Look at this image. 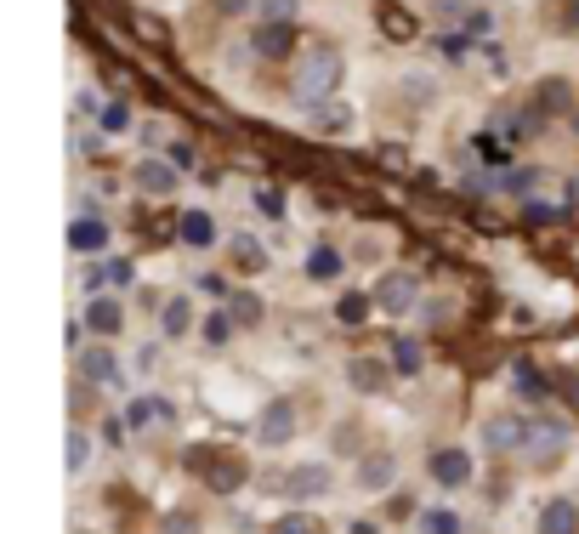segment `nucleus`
<instances>
[{"label": "nucleus", "instance_id": "5", "mask_svg": "<svg viewBox=\"0 0 579 534\" xmlns=\"http://www.w3.org/2000/svg\"><path fill=\"white\" fill-rule=\"evenodd\" d=\"M415 296H421V285H415L409 273H386L381 290H375V307H386V313H409Z\"/></svg>", "mask_w": 579, "mask_h": 534}, {"label": "nucleus", "instance_id": "24", "mask_svg": "<svg viewBox=\"0 0 579 534\" xmlns=\"http://www.w3.org/2000/svg\"><path fill=\"white\" fill-rule=\"evenodd\" d=\"M273 534H324V529H318V517H279V523H273Z\"/></svg>", "mask_w": 579, "mask_h": 534}, {"label": "nucleus", "instance_id": "31", "mask_svg": "<svg viewBox=\"0 0 579 534\" xmlns=\"http://www.w3.org/2000/svg\"><path fill=\"white\" fill-rule=\"evenodd\" d=\"M228 336H233V319H222V313H216V319H205V341H211V347H222Z\"/></svg>", "mask_w": 579, "mask_h": 534}, {"label": "nucleus", "instance_id": "6", "mask_svg": "<svg viewBox=\"0 0 579 534\" xmlns=\"http://www.w3.org/2000/svg\"><path fill=\"white\" fill-rule=\"evenodd\" d=\"M256 438H262V444H290V438H296V410H290V404H267L262 410V421H256Z\"/></svg>", "mask_w": 579, "mask_h": 534}, {"label": "nucleus", "instance_id": "7", "mask_svg": "<svg viewBox=\"0 0 579 534\" xmlns=\"http://www.w3.org/2000/svg\"><path fill=\"white\" fill-rule=\"evenodd\" d=\"M392 478H398V461H392L386 449H375V455H364V461H358V489H364V495H381V489H392Z\"/></svg>", "mask_w": 579, "mask_h": 534}, {"label": "nucleus", "instance_id": "13", "mask_svg": "<svg viewBox=\"0 0 579 534\" xmlns=\"http://www.w3.org/2000/svg\"><path fill=\"white\" fill-rule=\"evenodd\" d=\"M176 233H182V245H188V250H205V245H216V222H211L205 211H182Z\"/></svg>", "mask_w": 579, "mask_h": 534}, {"label": "nucleus", "instance_id": "2", "mask_svg": "<svg viewBox=\"0 0 579 534\" xmlns=\"http://www.w3.org/2000/svg\"><path fill=\"white\" fill-rule=\"evenodd\" d=\"M335 86H341V57L335 52H313L296 69V97L301 103H318V97H330Z\"/></svg>", "mask_w": 579, "mask_h": 534}, {"label": "nucleus", "instance_id": "26", "mask_svg": "<svg viewBox=\"0 0 579 534\" xmlns=\"http://www.w3.org/2000/svg\"><path fill=\"white\" fill-rule=\"evenodd\" d=\"M381 29H386V35H392V40H404V35H415V18H409L404 23V12H392V6H381Z\"/></svg>", "mask_w": 579, "mask_h": 534}, {"label": "nucleus", "instance_id": "16", "mask_svg": "<svg viewBox=\"0 0 579 534\" xmlns=\"http://www.w3.org/2000/svg\"><path fill=\"white\" fill-rule=\"evenodd\" d=\"M103 245H108V228H103V222H86V216H80V222L69 228V250H80V256H97Z\"/></svg>", "mask_w": 579, "mask_h": 534}, {"label": "nucleus", "instance_id": "28", "mask_svg": "<svg viewBox=\"0 0 579 534\" xmlns=\"http://www.w3.org/2000/svg\"><path fill=\"white\" fill-rule=\"evenodd\" d=\"M159 534H199V517H193V512H171L165 523H159Z\"/></svg>", "mask_w": 579, "mask_h": 534}, {"label": "nucleus", "instance_id": "3", "mask_svg": "<svg viewBox=\"0 0 579 534\" xmlns=\"http://www.w3.org/2000/svg\"><path fill=\"white\" fill-rule=\"evenodd\" d=\"M483 444L494 449V455H511V449H523L528 444V421L523 415H489V421H483Z\"/></svg>", "mask_w": 579, "mask_h": 534}, {"label": "nucleus", "instance_id": "34", "mask_svg": "<svg viewBox=\"0 0 579 534\" xmlns=\"http://www.w3.org/2000/svg\"><path fill=\"white\" fill-rule=\"evenodd\" d=\"M103 125H108V131H125V125H131V114H125V103H108V108H103Z\"/></svg>", "mask_w": 579, "mask_h": 534}, {"label": "nucleus", "instance_id": "30", "mask_svg": "<svg viewBox=\"0 0 579 534\" xmlns=\"http://www.w3.org/2000/svg\"><path fill=\"white\" fill-rule=\"evenodd\" d=\"M233 319L256 324V319H262V302H256V296H233Z\"/></svg>", "mask_w": 579, "mask_h": 534}, {"label": "nucleus", "instance_id": "14", "mask_svg": "<svg viewBox=\"0 0 579 534\" xmlns=\"http://www.w3.org/2000/svg\"><path fill=\"white\" fill-rule=\"evenodd\" d=\"M131 182H137L142 194H171V188H176V171H171V165H159V160H137Z\"/></svg>", "mask_w": 579, "mask_h": 534}, {"label": "nucleus", "instance_id": "20", "mask_svg": "<svg viewBox=\"0 0 579 534\" xmlns=\"http://www.w3.org/2000/svg\"><path fill=\"white\" fill-rule=\"evenodd\" d=\"M392 364H398V370H421V341H409V336H398L392 341Z\"/></svg>", "mask_w": 579, "mask_h": 534}, {"label": "nucleus", "instance_id": "22", "mask_svg": "<svg viewBox=\"0 0 579 534\" xmlns=\"http://www.w3.org/2000/svg\"><path fill=\"white\" fill-rule=\"evenodd\" d=\"M307 273H313V279H335V273H341V256H335V250H324V245H318L313 256H307Z\"/></svg>", "mask_w": 579, "mask_h": 534}, {"label": "nucleus", "instance_id": "15", "mask_svg": "<svg viewBox=\"0 0 579 534\" xmlns=\"http://www.w3.org/2000/svg\"><path fill=\"white\" fill-rule=\"evenodd\" d=\"M347 381H352L358 392H381V387H386V364H381V358H352V364H347Z\"/></svg>", "mask_w": 579, "mask_h": 534}, {"label": "nucleus", "instance_id": "1", "mask_svg": "<svg viewBox=\"0 0 579 534\" xmlns=\"http://www.w3.org/2000/svg\"><path fill=\"white\" fill-rule=\"evenodd\" d=\"M188 466H193L205 483H211V489H222V495L245 489V478H250L245 455H222V449H188Z\"/></svg>", "mask_w": 579, "mask_h": 534}, {"label": "nucleus", "instance_id": "9", "mask_svg": "<svg viewBox=\"0 0 579 534\" xmlns=\"http://www.w3.org/2000/svg\"><path fill=\"white\" fill-rule=\"evenodd\" d=\"M432 478H438L443 489L472 483V455H466V449H438V455H432Z\"/></svg>", "mask_w": 579, "mask_h": 534}, {"label": "nucleus", "instance_id": "35", "mask_svg": "<svg viewBox=\"0 0 579 534\" xmlns=\"http://www.w3.org/2000/svg\"><path fill=\"white\" fill-rule=\"evenodd\" d=\"M568 29L579 35V0H568Z\"/></svg>", "mask_w": 579, "mask_h": 534}, {"label": "nucleus", "instance_id": "17", "mask_svg": "<svg viewBox=\"0 0 579 534\" xmlns=\"http://www.w3.org/2000/svg\"><path fill=\"white\" fill-rule=\"evenodd\" d=\"M256 52H262V57H284V52H290V23H267L262 18V29H256Z\"/></svg>", "mask_w": 579, "mask_h": 534}, {"label": "nucleus", "instance_id": "4", "mask_svg": "<svg viewBox=\"0 0 579 534\" xmlns=\"http://www.w3.org/2000/svg\"><path fill=\"white\" fill-rule=\"evenodd\" d=\"M528 455H534V466H551L562 461V449H568V427H557V421H534L528 427Z\"/></svg>", "mask_w": 579, "mask_h": 534}, {"label": "nucleus", "instance_id": "25", "mask_svg": "<svg viewBox=\"0 0 579 534\" xmlns=\"http://www.w3.org/2000/svg\"><path fill=\"white\" fill-rule=\"evenodd\" d=\"M421 529H426V534H460V517H455V512H443V506H438V512H426Z\"/></svg>", "mask_w": 579, "mask_h": 534}, {"label": "nucleus", "instance_id": "18", "mask_svg": "<svg viewBox=\"0 0 579 534\" xmlns=\"http://www.w3.org/2000/svg\"><path fill=\"white\" fill-rule=\"evenodd\" d=\"M233 267H245V273H262L267 267V250L250 239V233H233Z\"/></svg>", "mask_w": 579, "mask_h": 534}, {"label": "nucleus", "instance_id": "12", "mask_svg": "<svg viewBox=\"0 0 579 534\" xmlns=\"http://www.w3.org/2000/svg\"><path fill=\"white\" fill-rule=\"evenodd\" d=\"M86 324L97 330V336H120L125 324V307L114 302V296H97V302H86Z\"/></svg>", "mask_w": 579, "mask_h": 534}, {"label": "nucleus", "instance_id": "27", "mask_svg": "<svg viewBox=\"0 0 579 534\" xmlns=\"http://www.w3.org/2000/svg\"><path fill=\"white\" fill-rule=\"evenodd\" d=\"M267 23H296V0H262Z\"/></svg>", "mask_w": 579, "mask_h": 534}, {"label": "nucleus", "instance_id": "29", "mask_svg": "<svg viewBox=\"0 0 579 534\" xmlns=\"http://www.w3.org/2000/svg\"><path fill=\"white\" fill-rule=\"evenodd\" d=\"M86 455H91L86 432H69V472H86Z\"/></svg>", "mask_w": 579, "mask_h": 534}, {"label": "nucleus", "instance_id": "21", "mask_svg": "<svg viewBox=\"0 0 579 534\" xmlns=\"http://www.w3.org/2000/svg\"><path fill=\"white\" fill-rule=\"evenodd\" d=\"M540 103H551L545 114H562V108L574 103V91H568V80H545V86H540Z\"/></svg>", "mask_w": 579, "mask_h": 534}, {"label": "nucleus", "instance_id": "11", "mask_svg": "<svg viewBox=\"0 0 579 534\" xmlns=\"http://www.w3.org/2000/svg\"><path fill=\"white\" fill-rule=\"evenodd\" d=\"M534 529H540V534H579V506H574V500H545Z\"/></svg>", "mask_w": 579, "mask_h": 534}, {"label": "nucleus", "instance_id": "19", "mask_svg": "<svg viewBox=\"0 0 579 534\" xmlns=\"http://www.w3.org/2000/svg\"><path fill=\"white\" fill-rule=\"evenodd\" d=\"M188 324H193V307H188V296H176V302H165V336H188Z\"/></svg>", "mask_w": 579, "mask_h": 534}, {"label": "nucleus", "instance_id": "32", "mask_svg": "<svg viewBox=\"0 0 579 534\" xmlns=\"http://www.w3.org/2000/svg\"><path fill=\"white\" fill-rule=\"evenodd\" d=\"M256 211H262V216H284V194H279V188H262V194H256Z\"/></svg>", "mask_w": 579, "mask_h": 534}, {"label": "nucleus", "instance_id": "33", "mask_svg": "<svg viewBox=\"0 0 579 534\" xmlns=\"http://www.w3.org/2000/svg\"><path fill=\"white\" fill-rule=\"evenodd\" d=\"M432 12H438L443 23H455V18H472V12H466V0H432Z\"/></svg>", "mask_w": 579, "mask_h": 534}, {"label": "nucleus", "instance_id": "8", "mask_svg": "<svg viewBox=\"0 0 579 534\" xmlns=\"http://www.w3.org/2000/svg\"><path fill=\"white\" fill-rule=\"evenodd\" d=\"M279 489L284 495H296V500H313V495L330 489V472H324V466H290V472L279 478Z\"/></svg>", "mask_w": 579, "mask_h": 534}, {"label": "nucleus", "instance_id": "23", "mask_svg": "<svg viewBox=\"0 0 579 534\" xmlns=\"http://www.w3.org/2000/svg\"><path fill=\"white\" fill-rule=\"evenodd\" d=\"M369 307H375V302H369V296H358V290H347L335 313H341V319H347V324H358V319H364V313H369Z\"/></svg>", "mask_w": 579, "mask_h": 534}, {"label": "nucleus", "instance_id": "10", "mask_svg": "<svg viewBox=\"0 0 579 534\" xmlns=\"http://www.w3.org/2000/svg\"><path fill=\"white\" fill-rule=\"evenodd\" d=\"M80 375H86L91 387H125V381H120V364H114V353H108V347H91V353H80Z\"/></svg>", "mask_w": 579, "mask_h": 534}, {"label": "nucleus", "instance_id": "36", "mask_svg": "<svg viewBox=\"0 0 579 534\" xmlns=\"http://www.w3.org/2000/svg\"><path fill=\"white\" fill-rule=\"evenodd\" d=\"M574 125H579V120H574Z\"/></svg>", "mask_w": 579, "mask_h": 534}]
</instances>
